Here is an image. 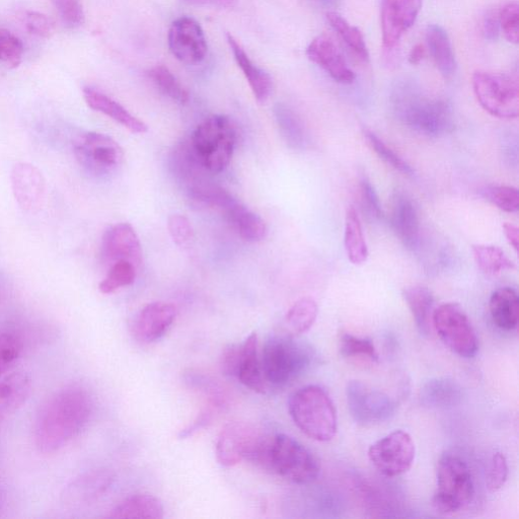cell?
I'll list each match as a JSON object with an SVG mask.
<instances>
[{
    "label": "cell",
    "instance_id": "12",
    "mask_svg": "<svg viewBox=\"0 0 519 519\" xmlns=\"http://www.w3.org/2000/svg\"><path fill=\"white\" fill-rule=\"evenodd\" d=\"M346 399L351 417L361 426L380 425L396 413V403L389 395L360 381L347 384Z\"/></svg>",
    "mask_w": 519,
    "mask_h": 519
},
{
    "label": "cell",
    "instance_id": "30",
    "mask_svg": "<svg viewBox=\"0 0 519 519\" xmlns=\"http://www.w3.org/2000/svg\"><path fill=\"white\" fill-rule=\"evenodd\" d=\"M402 295L419 332L429 335L434 305L432 292L427 287L415 285L405 288Z\"/></svg>",
    "mask_w": 519,
    "mask_h": 519
},
{
    "label": "cell",
    "instance_id": "34",
    "mask_svg": "<svg viewBox=\"0 0 519 519\" xmlns=\"http://www.w3.org/2000/svg\"><path fill=\"white\" fill-rule=\"evenodd\" d=\"M319 308L315 300L304 298L296 302L287 312L285 324L291 335L308 332L315 324Z\"/></svg>",
    "mask_w": 519,
    "mask_h": 519
},
{
    "label": "cell",
    "instance_id": "50",
    "mask_svg": "<svg viewBox=\"0 0 519 519\" xmlns=\"http://www.w3.org/2000/svg\"><path fill=\"white\" fill-rule=\"evenodd\" d=\"M185 2L196 7L229 10L237 6L238 0H185Z\"/></svg>",
    "mask_w": 519,
    "mask_h": 519
},
{
    "label": "cell",
    "instance_id": "54",
    "mask_svg": "<svg viewBox=\"0 0 519 519\" xmlns=\"http://www.w3.org/2000/svg\"><path fill=\"white\" fill-rule=\"evenodd\" d=\"M4 504H5V499H4V495L2 492H0V512L3 511V508H4Z\"/></svg>",
    "mask_w": 519,
    "mask_h": 519
},
{
    "label": "cell",
    "instance_id": "28",
    "mask_svg": "<svg viewBox=\"0 0 519 519\" xmlns=\"http://www.w3.org/2000/svg\"><path fill=\"white\" fill-rule=\"evenodd\" d=\"M489 311L494 324L503 331H513L518 326L519 299L511 287H502L493 292Z\"/></svg>",
    "mask_w": 519,
    "mask_h": 519
},
{
    "label": "cell",
    "instance_id": "35",
    "mask_svg": "<svg viewBox=\"0 0 519 519\" xmlns=\"http://www.w3.org/2000/svg\"><path fill=\"white\" fill-rule=\"evenodd\" d=\"M148 77H150L159 91L172 101L180 105H185L189 102V93L165 65L153 67L148 71Z\"/></svg>",
    "mask_w": 519,
    "mask_h": 519
},
{
    "label": "cell",
    "instance_id": "36",
    "mask_svg": "<svg viewBox=\"0 0 519 519\" xmlns=\"http://www.w3.org/2000/svg\"><path fill=\"white\" fill-rule=\"evenodd\" d=\"M327 20L331 27L340 35L346 45L363 61H368L369 54L364 37L360 30L350 25L342 16L330 12Z\"/></svg>",
    "mask_w": 519,
    "mask_h": 519
},
{
    "label": "cell",
    "instance_id": "8",
    "mask_svg": "<svg viewBox=\"0 0 519 519\" xmlns=\"http://www.w3.org/2000/svg\"><path fill=\"white\" fill-rule=\"evenodd\" d=\"M473 89L481 107L499 119L519 115L518 80L509 74L479 70L473 76Z\"/></svg>",
    "mask_w": 519,
    "mask_h": 519
},
{
    "label": "cell",
    "instance_id": "13",
    "mask_svg": "<svg viewBox=\"0 0 519 519\" xmlns=\"http://www.w3.org/2000/svg\"><path fill=\"white\" fill-rule=\"evenodd\" d=\"M415 454V443L411 435L403 430L386 435L368 450L370 463L389 478L407 473L413 466Z\"/></svg>",
    "mask_w": 519,
    "mask_h": 519
},
{
    "label": "cell",
    "instance_id": "25",
    "mask_svg": "<svg viewBox=\"0 0 519 519\" xmlns=\"http://www.w3.org/2000/svg\"><path fill=\"white\" fill-rule=\"evenodd\" d=\"M228 42L235 56L238 66L253 92L258 103L264 104L271 96L273 83L269 74L259 68L248 56L242 45L231 34H228Z\"/></svg>",
    "mask_w": 519,
    "mask_h": 519
},
{
    "label": "cell",
    "instance_id": "2",
    "mask_svg": "<svg viewBox=\"0 0 519 519\" xmlns=\"http://www.w3.org/2000/svg\"><path fill=\"white\" fill-rule=\"evenodd\" d=\"M391 102L398 119L419 134L439 137L455 129L454 111L449 102L429 96L414 81L396 83Z\"/></svg>",
    "mask_w": 519,
    "mask_h": 519
},
{
    "label": "cell",
    "instance_id": "14",
    "mask_svg": "<svg viewBox=\"0 0 519 519\" xmlns=\"http://www.w3.org/2000/svg\"><path fill=\"white\" fill-rule=\"evenodd\" d=\"M262 435L246 422L234 421L222 428L216 442V457L221 466L234 467L243 460L252 461L260 447Z\"/></svg>",
    "mask_w": 519,
    "mask_h": 519
},
{
    "label": "cell",
    "instance_id": "24",
    "mask_svg": "<svg viewBox=\"0 0 519 519\" xmlns=\"http://www.w3.org/2000/svg\"><path fill=\"white\" fill-rule=\"evenodd\" d=\"M83 95L87 105L92 110L111 118L131 133L143 134L148 131V127L143 121L133 116L121 104L106 94L93 88H85Z\"/></svg>",
    "mask_w": 519,
    "mask_h": 519
},
{
    "label": "cell",
    "instance_id": "33",
    "mask_svg": "<svg viewBox=\"0 0 519 519\" xmlns=\"http://www.w3.org/2000/svg\"><path fill=\"white\" fill-rule=\"evenodd\" d=\"M344 245L347 257L353 265H361L368 258V248L363 235L361 220L355 207L346 211Z\"/></svg>",
    "mask_w": 519,
    "mask_h": 519
},
{
    "label": "cell",
    "instance_id": "29",
    "mask_svg": "<svg viewBox=\"0 0 519 519\" xmlns=\"http://www.w3.org/2000/svg\"><path fill=\"white\" fill-rule=\"evenodd\" d=\"M426 40L441 76L446 79L454 77L457 61L447 31L438 25H430L426 31Z\"/></svg>",
    "mask_w": 519,
    "mask_h": 519
},
{
    "label": "cell",
    "instance_id": "55",
    "mask_svg": "<svg viewBox=\"0 0 519 519\" xmlns=\"http://www.w3.org/2000/svg\"><path fill=\"white\" fill-rule=\"evenodd\" d=\"M321 2L331 3V2H334V0H321Z\"/></svg>",
    "mask_w": 519,
    "mask_h": 519
},
{
    "label": "cell",
    "instance_id": "41",
    "mask_svg": "<svg viewBox=\"0 0 519 519\" xmlns=\"http://www.w3.org/2000/svg\"><path fill=\"white\" fill-rule=\"evenodd\" d=\"M23 340L13 333H0V379L10 372L20 359Z\"/></svg>",
    "mask_w": 519,
    "mask_h": 519
},
{
    "label": "cell",
    "instance_id": "40",
    "mask_svg": "<svg viewBox=\"0 0 519 519\" xmlns=\"http://www.w3.org/2000/svg\"><path fill=\"white\" fill-rule=\"evenodd\" d=\"M137 268L127 261H119L111 265L107 276L102 280L99 289L103 294H112L117 290L134 283Z\"/></svg>",
    "mask_w": 519,
    "mask_h": 519
},
{
    "label": "cell",
    "instance_id": "39",
    "mask_svg": "<svg viewBox=\"0 0 519 519\" xmlns=\"http://www.w3.org/2000/svg\"><path fill=\"white\" fill-rule=\"evenodd\" d=\"M363 136L372 151L389 167L406 176H413L414 170L398 156L376 133L364 129Z\"/></svg>",
    "mask_w": 519,
    "mask_h": 519
},
{
    "label": "cell",
    "instance_id": "37",
    "mask_svg": "<svg viewBox=\"0 0 519 519\" xmlns=\"http://www.w3.org/2000/svg\"><path fill=\"white\" fill-rule=\"evenodd\" d=\"M473 253L478 267L486 274L496 275L515 268L513 262L498 247L476 245L473 246Z\"/></svg>",
    "mask_w": 519,
    "mask_h": 519
},
{
    "label": "cell",
    "instance_id": "10",
    "mask_svg": "<svg viewBox=\"0 0 519 519\" xmlns=\"http://www.w3.org/2000/svg\"><path fill=\"white\" fill-rule=\"evenodd\" d=\"M432 326L440 340L462 358H474L479 351L476 331L461 306L443 304L433 311Z\"/></svg>",
    "mask_w": 519,
    "mask_h": 519
},
{
    "label": "cell",
    "instance_id": "22",
    "mask_svg": "<svg viewBox=\"0 0 519 519\" xmlns=\"http://www.w3.org/2000/svg\"><path fill=\"white\" fill-rule=\"evenodd\" d=\"M391 226L397 238L410 251L420 244V221L414 203L404 194L394 197L391 211Z\"/></svg>",
    "mask_w": 519,
    "mask_h": 519
},
{
    "label": "cell",
    "instance_id": "17",
    "mask_svg": "<svg viewBox=\"0 0 519 519\" xmlns=\"http://www.w3.org/2000/svg\"><path fill=\"white\" fill-rule=\"evenodd\" d=\"M14 197L19 206L29 212L40 210L46 196V181L41 171L32 164L19 163L11 173Z\"/></svg>",
    "mask_w": 519,
    "mask_h": 519
},
{
    "label": "cell",
    "instance_id": "19",
    "mask_svg": "<svg viewBox=\"0 0 519 519\" xmlns=\"http://www.w3.org/2000/svg\"><path fill=\"white\" fill-rule=\"evenodd\" d=\"M102 255L111 264L127 261L139 268L142 247L133 227L122 222L108 229L102 240Z\"/></svg>",
    "mask_w": 519,
    "mask_h": 519
},
{
    "label": "cell",
    "instance_id": "26",
    "mask_svg": "<svg viewBox=\"0 0 519 519\" xmlns=\"http://www.w3.org/2000/svg\"><path fill=\"white\" fill-rule=\"evenodd\" d=\"M221 212L243 240L257 243L265 239V221L236 198Z\"/></svg>",
    "mask_w": 519,
    "mask_h": 519
},
{
    "label": "cell",
    "instance_id": "20",
    "mask_svg": "<svg viewBox=\"0 0 519 519\" xmlns=\"http://www.w3.org/2000/svg\"><path fill=\"white\" fill-rule=\"evenodd\" d=\"M111 483L112 477L106 471L87 472L74 478L64 487L61 502L70 508L87 506L103 496Z\"/></svg>",
    "mask_w": 519,
    "mask_h": 519
},
{
    "label": "cell",
    "instance_id": "44",
    "mask_svg": "<svg viewBox=\"0 0 519 519\" xmlns=\"http://www.w3.org/2000/svg\"><path fill=\"white\" fill-rule=\"evenodd\" d=\"M22 41L8 30L0 29V63L10 68H17L23 60Z\"/></svg>",
    "mask_w": 519,
    "mask_h": 519
},
{
    "label": "cell",
    "instance_id": "48",
    "mask_svg": "<svg viewBox=\"0 0 519 519\" xmlns=\"http://www.w3.org/2000/svg\"><path fill=\"white\" fill-rule=\"evenodd\" d=\"M508 473L509 469L505 456L501 453H495L486 474L488 490L491 492L499 491L505 485Z\"/></svg>",
    "mask_w": 519,
    "mask_h": 519
},
{
    "label": "cell",
    "instance_id": "46",
    "mask_svg": "<svg viewBox=\"0 0 519 519\" xmlns=\"http://www.w3.org/2000/svg\"><path fill=\"white\" fill-rule=\"evenodd\" d=\"M168 229L174 243L181 248H190L195 241V233L190 220L181 214L169 218Z\"/></svg>",
    "mask_w": 519,
    "mask_h": 519
},
{
    "label": "cell",
    "instance_id": "45",
    "mask_svg": "<svg viewBox=\"0 0 519 519\" xmlns=\"http://www.w3.org/2000/svg\"><path fill=\"white\" fill-rule=\"evenodd\" d=\"M486 198L497 208L508 213L519 209L518 190L510 186H490L485 190Z\"/></svg>",
    "mask_w": 519,
    "mask_h": 519
},
{
    "label": "cell",
    "instance_id": "49",
    "mask_svg": "<svg viewBox=\"0 0 519 519\" xmlns=\"http://www.w3.org/2000/svg\"><path fill=\"white\" fill-rule=\"evenodd\" d=\"M360 197L364 209L370 216L382 218L384 215L380 197L372 183L366 178L360 181Z\"/></svg>",
    "mask_w": 519,
    "mask_h": 519
},
{
    "label": "cell",
    "instance_id": "32",
    "mask_svg": "<svg viewBox=\"0 0 519 519\" xmlns=\"http://www.w3.org/2000/svg\"><path fill=\"white\" fill-rule=\"evenodd\" d=\"M274 115L287 145L295 151L305 150L308 145V132L301 117L285 104H277Z\"/></svg>",
    "mask_w": 519,
    "mask_h": 519
},
{
    "label": "cell",
    "instance_id": "51",
    "mask_svg": "<svg viewBox=\"0 0 519 519\" xmlns=\"http://www.w3.org/2000/svg\"><path fill=\"white\" fill-rule=\"evenodd\" d=\"M482 32L486 40L496 41L500 34L498 18L494 15L487 16L483 22Z\"/></svg>",
    "mask_w": 519,
    "mask_h": 519
},
{
    "label": "cell",
    "instance_id": "15",
    "mask_svg": "<svg viewBox=\"0 0 519 519\" xmlns=\"http://www.w3.org/2000/svg\"><path fill=\"white\" fill-rule=\"evenodd\" d=\"M171 53L182 63L197 65L207 54L208 46L205 34L194 19L182 17L171 26L168 35Z\"/></svg>",
    "mask_w": 519,
    "mask_h": 519
},
{
    "label": "cell",
    "instance_id": "3",
    "mask_svg": "<svg viewBox=\"0 0 519 519\" xmlns=\"http://www.w3.org/2000/svg\"><path fill=\"white\" fill-rule=\"evenodd\" d=\"M251 462L299 485L314 482L321 471L320 462L314 454L298 440L285 434L264 436Z\"/></svg>",
    "mask_w": 519,
    "mask_h": 519
},
{
    "label": "cell",
    "instance_id": "53",
    "mask_svg": "<svg viewBox=\"0 0 519 519\" xmlns=\"http://www.w3.org/2000/svg\"><path fill=\"white\" fill-rule=\"evenodd\" d=\"M425 54V47L422 44H417L412 48L409 54V62L412 65H417L424 59Z\"/></svg>",
    "mask_w": 519,
    "mask_h": 519
},
{
    "label": "cell",
    "instance_id": "5",
    "mask_svg": "<svg viewBox=\"0 0 519 519\" xmlns=\"http://www.w3.org/2000/svg\"><path fill=\"white\" fill-rule=\"evenodd\" d=\"M291 419L308 437L326 442L338 430L335 405L328 393L319 386H307L291 395L288 401Z\"/></svg>",
    "mask_w": 519,
    "mask_h": 519
},
{
    "label": "cell",
    "instance_id": "52",
    "mask_svg": "<svg viewBox=\"0 0 519 519\" xmlns=\"http://www.w3.org/2000/svg\"><path fill=\"white\" fill-rule=\"evenodd\" d=\"M503 233L509 243V245L514 249L515 252L518 251L519 248V230L516 226L512 224L503 225Z\"/></svg>",
    "mask_w": 519,
    "mask_h": 519
},
{
    "label": "cell",
    "instance_id": "47",
    "mask_svg": "<svg viewBox=\"0 0 519 519\" xmlns=\"http://www.w3.org/2000/svg\"><path fill=\"white\" fill-rule=\"evenodd\" d=\"M500 29L506 40L517 45L519 42V6L517 3L507 4L500 11L499 17Z\"/></svg>",
    "mask_w": 519,
    "mask_h": 519
},
{
    "label": "cell",
    "instance_id": "23",
    "mask_svg": "<svg viewBox=\"0 0 519 519\" xmlns=\"http://www.w3.org/2000/svg\"><path fill=\"white\" fill-rule=\"evenodd\" d=\"M31 392L32 380L26 373L0 379V428L26 404Z\"/></svg>",
    "mask_w": 519,
    "mask_h": 519
},
{
    "label": "cell",
    "instance_id": "7",
    "mask_svg": "<svg viewBox=\"0 0 519 519\" xmlns=\"http://www.w3.org/2000/svg\"><path fill=\"white\" fill-rule=\"evenodd\" d=\"M437 490L432 504L441 514H452L471 503L474 481L468 464L459 456L444 454L436 469Z\"/></svg>",
    "mask_w": 519,
    "mask_h": 519
},
{
    "label": "cell",
    "instance_id": "43",
    "mask_svg": "<svg viewBox=\"0 0 519 519\" xmlns=\"http://www.w3.org/2000/svg\"><path fill=\"white\" fill-rule=\"evenodd\" d=\"M62 24L69 29L84 25L86 16L82 0H51Z\"/></svg>",
    "mask_w": 519,
    "mask_h": 519
},
{
    "label": "cell",
    "instance_id": "42",
    "mask_svg": "<svg viewBox=\"0 0 519 519\" xmlns=\"http://www.w3.org/2000/svg\"><path fill=\"white\" fill-rule=\"evenodd\" d=\"M18 18L24 29L30 35L42 39H50L55 33V22L42 13L22 11Z\"/></svg>",
    "mask_w": 519,
    "mask_h": 519
},
{
    "label": "cell",
    "instance_id": "6",
    "mask_svg": "<svg viewBox=\"0 0 519 519\" xmlns=\"http://www.w3.org/2000/svg\"><path fill=\"white\" fill-rule=\"evenodd\" d=\"M313 350L291 334L276 335L266 342L262 367L267 385L283 388L300 378L314 360Z\"/></svg>",
    "mask_w": 519,
    "mask_h": 519
},
{
    "label": "cell",
    "instance_id": "18",
    "mask_svg": "<svg viewBox=\"0 0 519 519\" xmlns=\"http://www.w3.org/2000/svg\"><path fill=\"white\" fill-rule=\"evenodd\" d=\"M177 315L173 304L156 302L145 306L132 325L134 338L143 344L160 340L172 327Z\"/></svg>",
    "mask_w": 519,
    "mask_h": 519
},
{
    "label": "cell",
    "instance_id": "38",
    "mask_svg": "<svg viewBox=\"0 0 519 519\" xmlns=\"http://www.w3.org/2000/svg\"><path fill=\"white\" fill-rule=\"evenodd\" d=\"M340 353L344 358L358 359L372 363L379 362V353L372 340L345 333L339 342Z\"/></svg>",
    "mask_w": 519,
    "mask_h": 519
},
{
    "label": "cell",
    "instance_id": "21",
    "mask_svg": "<svg viewBox=\"0 0 519 519\" xmlns=\"http://www.w3.org/2000/svg\"><path fill=\"white\" fill-rule=\"evenodd\" d=\"M309 59L319 65L339 84L350 85L355 74L333 40L326 35L315 38L307 49Z\"/></svg>",
    "mask_w": 519,
    "mask_h": 519
},
{
    "label": "cell",
    "instance_id": "16",
    "mask_svg": "<svg viewBox=\"0 0 519 519\" xmlns=\"http://www.w3.org/2000/svg\"><path fill=\"white\" fill-rule=\"evenodd\" d=\"M423 0H383L381 22L386 50L397 47L405 33L413 27Z\"/></svg>",
    "mask_w": 519,
    "mask_h": 519
},
{
    "label": "cell",
    "instance_id": "1",
    "mask_svg": "<svg viewBox=\"0 0 519 519\" xmlns=\"http://www.w3.org/2000/svg\"><path fill=\"white\" fill-rule=\"evenodd\" d=\"M91 393L78 384L54 392L40 408L34 426L36 449L43 455L59 453L77 438L94 414Z\"/></svg>",
    "mask_w": 519,
    "mask_h": 519
},
{
    "label": "cell",
    "instance_id": "31",
    "mask_svg": "<svg viewBox=\"0 0 519 519\" xmlns=\"http://www.w3.org/2000/svg\"><path fill=\"white\" fill-rule=\"evenodd\" d=\"M164 513L165 509L160 499L150 494H136L119 503L109 517L161 519Z\"/></svg>",
    "mask_w": 519,
    "mask_h": 519
},
{
    "label": "cell",
    "instance_id": "4",
    "mask_svg": "<svg viewBox=\"0 0 519 519\" xmlns=\"http://www.w3.org/2000/svg\"><path fill=\"white\" fill-rule=\"evenodd\" d=\"M188 143L205 172L220 174L233 159L237 129L229 117L212 115L197 126Z\"/></svg>",
    "mask_w": 519,
    "mask_h": 519
},
{
    "label": "cell",
    "instance_id": "27",
    "mask_svg": "<svg viewBox=\"0 0 519 519\" xmlns=\"http://www.w3.org/2000/svg\"><path fill=\"white\" fill-rule=\"evenodd\" d=\"M419 397L427 408L451 409L461 404L463 388L453 379L435 378L423 384Z\"/></svg>",
    "mask_w": 519,
    "mask_h": 519
},
{
    "label": "cell",
    "instance_id": "9",
    "mask_svg": "<svg viewBox=\"0 0 519 519\" xmlns=\"http://www.w3.org/2000/svg\"><path fill=\"white\" fill-rule=\"evenodd\" d=\"M73 154L87 173L98 178L116 173L125 159L120 144L98 132H86L74 139Z\"/></svg>",
    "mask_w": 519,
    "mask_h": 519
},
{
    "label": "cell",
    "instance_id": "11",
    "mask_svg": "<svg viewBox=\"0 0 519 519\" xmlns=\"http://www.w3.org/2000/svg\"><path fill=\"white\" fill-rule=\"evenodd\" d=\"M258 347V335L253 333L242 344L230 345L222 352L220 367L226 376L237 378L256 393L265 394L267 383Z\"/></svg>",
    "mask_w": 519,
    "mask_h": 519
}]
</instances>
